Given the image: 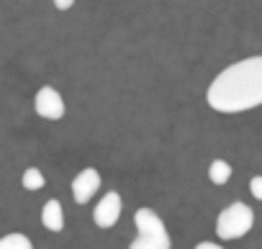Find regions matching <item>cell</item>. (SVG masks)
<instances>
[{
	"label": "cell",
	"instance_id": "cell-6",
	"mask_svg": "<svg viewBox=\"0 0 262 249\" xmlns=\"http://www.w3.org/2000/svg\"><path fill=\"white\" fill-rule=\"evenodd\" d=\"M98 188H100V172H98L95 167L80 170V172L75 175V180H72V198H75V203L85 206V203L98 193Z\"/></svg>",
	"mask_w": 262,
	"mask_h": 249
},
{
	"label": "cell",
	"instance_id": "cell-11",
	"mask_svg": "<svg viewBox=\"0 0 262 249\" xmlns=\"http://www.w3.org/2000/svg\"><path fill=\"white\" fill-rule=\"evenodd\" d=\"M249 190H252V198H254V200H262V177H259V175H254V177L249 180Z\"/></svg>",
	"mask_w": 262,
	"mask_h": 249
},
{
	"label": "cell",
	"instance_id": "cell-1",
	"mask_svg": "<svg viewBox=\"0 0 262 249\" xmlns=\"http://www.w3.org/2000/svg\"><path fill=\"white\" fill-rule=\"evenodd\" d=\"M206 100L219 113H244L262 103V57L229 64L208 85Z\"/></svg>",
	"mask_w": 262,
	"mask_h": 249
},
{
	"label": "cell",
	"instance_id": "cell-9",
	"mask_svg": "<svg viewBox=\"0 0 262 249\" xmlns=\"http://www.w3.org/2000/svg\"><path fill=\"white\" fill-rule=\"evenodd\" d=\"M0 249H34L31 239L26 234H6V236H0Z\"/></svg>",
	"mask_w": 262,
	"mask_h": 249
},
{
	"label": "cell",
	"instance_id": "cell-8",
	"mask_svg": "<svg viewBox=\"0 0 262 249\" xmlns=\"http://www.w3.org/2000/svg\"><path fill=\"white\" fill-rule=\"evenodd\" d=\"M208 180L213 185H226L231 180V165L226 160H213L208 165Z\"/></svg>",
	"mask_w": 262,
	"mask_h": 249
},
{
	"label": "cell",
	"instance_id": "cell-13",
	"mask_svg": "<svg viewBox=\"0 0 262 249\" xmlns=\"http://www.w3.org/2000/svg\"><path fill=\"white\" fill-rule=\"evenodd\" d=\"M195 249H224V246L216 241H201V244H195Z\"/></svg>",
	"mask_w": 262,
	"mask_h": 249
},
{
	"label": "cell",
	"instance_id": "cell-3",
	"mask_svg": "<svg viewBox=\"0 0 262 249\" xmlns=\"http://www.w3.org/2000/svg\"><path fill=\"white\" fill-rule=\"evenodd\" d=\"M252 226H254V211L247 203L236 200V203L226 206L219 213V218H216V236L219 239H239V236L249 234Z\"/></svg>",
	"mask_w": 262,
	"mask_h": 249
},
{
	"label": "cell",
	"instance_id": "cell-7",
	"mask_svg": "<svg viewBox=\"0 0 262 249\" xmlns=\"http://www.w3.org/2000/svg\"><path fill=\"white\" fill-rule=\"evenodd\" d=\"M41 223H44V229H49L54 234H59L64 229V208H62V203L57 198H52V200L44 203V208H41Z\"/></svg>",
	"mask_w": 262,
	"mask_h": 249
},
{
	"label": "cell",
	"instance_id": "cell-10",
	"mask_svg": "<svg viewBox=\"0 0 262 249\" xmlns=\"http://www.w3.org/2000/svg\"><path fill=\"white\" fill-rule=\"evenodd\" d=\"M21 185H24L26 190H41V188L47 185L44 172H41L39 167H29V170L21 175Z\"/></svg>",
	"mask_w": 262,
	"mask_h": 249
},
{
	"label": "cell",
	"instance_id": "cell-4",
	"mask_svg": "<svg viewBox=\"0 0 262 249\" xmlns=\"http://www.w3.org/2000/svg\"><path fill=\"white\" fill-rule=\"evenodd\" d=\"M34 110H36V116H41L47 121H59V118H64V110L67 108H64V100H62L59 90L52 87V85H44V87L36 90Z\"/></svg>",
	"mask_w": 262,
	"mask_h": 249
},
{
	"label": "cell",
	"instance_id": "cell-2",
	"mask_svg": "<svg viewBox=\"0 0 262 249\" xmlns=\"http://www.w3.org/2000/svg\"><path fill=\"white\" fill-rule=\"evenodd\" d=\"M134 226H137V239L128 244V249H172L167 226L155 208L149 206L137 208Z\"/></svg>",
	"mask_w": 262,
	"mask_h": 249
},
{
	"label": "cell",
	"instance_id": "cell-12",
	"mask_svg": "<svg viewBox=\"0 0 262 249\" xmlns=\"http://www.w3.org/2000/svg\"><path fill=\"white\" fill-rule=\"evenodd\" d=\"M52 3H54L57 11H70V8L75 6V0H52Z\"/></svg>",
	"mask_w": 262,
	"mask_h": 249
},
{
	"label": "cell",
	"instance_id": "cell-5",
	"mask_svg": "<svg viewBox=\"0 0 262 249\" xmlns=\"http://www.w3.org/2000/svg\"><path fill=\"white\" fill-rule=\"evenodd\" d=\"M121 211H123V200H121V195H118L116 190H111V193H105V195L98 200V206L93 208V221H95L98 229H111V226H116V221L121 218Z\"/></svg>",
	"mask_w": 262,
	"mask_h": 249
}]
</instances>
